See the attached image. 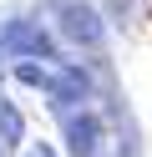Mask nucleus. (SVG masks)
<instances>
[{"label": "nucleus", "instance_id": "f257e3e1", "mask_svg": "<svg viewBox=\"0 0 152 157\" xmlns=\"http://www.w3.org/2000/svg\"><path fill=\"white\" fill-rule=\"evenodd\" d=\"M0 46H5V56H56L51 36L36 21H25V15H15V21L0 25Z\"/></svg>", "mask_w": 152, "mask_h": 157}, {"label": "nucleus", "instance_id": "f03ea898", "mask_svg": "<svg viewBox=\"0 0 152 157\" xmlns=\"http://www.w3.org/2000/svg\"><path fill=\"white\" fill-rule=\"evenodd\" d=\"M56 25H61V36H66V41H76V46H101V36H107L101 15L91 10V5H81V0H66V5H61Z\"/></svg>", "mask_w": 152, "mask_h": 157}, {"label": "nucleus", "instance_id": "7ed1b4c3", "mask_svg": "<svg viewBox=\"0 0 152 157\" xmlns=\"http://www.w3.org/2000/svg\"><path fill=\"white\" fill-rule=\"evenodd\" d=\"M66 147H71V157H96L101 152V122L86 112H66Z\"/></svg>", "mask_w": 152, "mask_h": 157}, {"label": "nucleus", "instance_id": "20e7f679", "mask_svg": "<svg viewBox=\"0 0 152 157\" xmlns=\"http://www.w3.org/2000/svg\"><path fill=\"white\" fill-rule=\"evenodd\" d=\"M0 132H5L0 142H20V117H15V106H5V101H0Z\"/></svg>", "mask_w": 152, "mask_h": 157}, {"label": "nucleus", "instance_id": "39448f33", "mask_svg": "<svg viewBox=\"0 0 152 157\" xmlns=\"http://www.w3.org/2000/svg\"><path fill=\"white\" fill-rule=\"evenodd\" d=\"M25 157H56V147H51V142H30Z\"/></svg>", "mask_w": 152, "mask_h": 157}, {"label": "nucleus", "instance_id": "423d86ee", "mask_svg": "<svg viewBox=\"0 0 152 157\" xmlns=\"http://www.w3.org/2000/svg\"><path fill=\"white\" fill-rule=\"evenodd\" d=\"M0 51H5V46H0Z\"/></svg>", "mask_w": 152, "mask_h": 157}]
</instances>
